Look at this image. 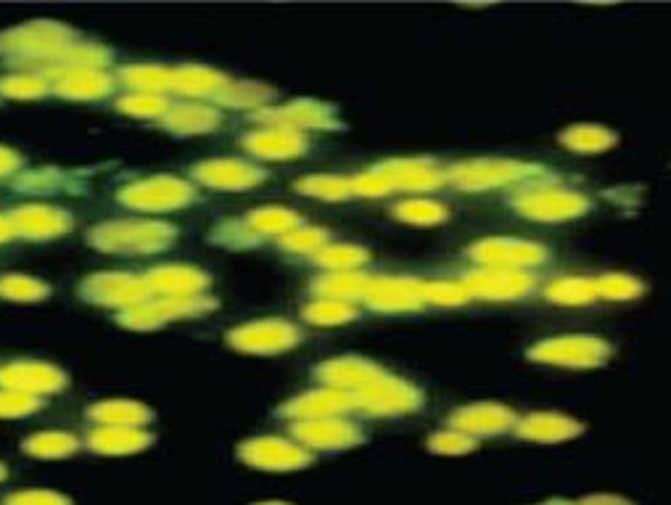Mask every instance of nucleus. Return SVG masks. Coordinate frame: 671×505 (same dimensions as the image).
<instances>
[{
  "label": "nucleus",
  "mask_w": 671,
  "mask_h": 505,
  "mask_svg": "<svg viewBox=\"0 0 671 505\" xmlns=\"http://www.w3.org/2000/svg\"><path fill=\"white\" fill-rule=\"evenodd\" d=\"M164 127L177 135L212 133L220 127V112L207 104H177L164 114Z\"/></svg>",
  "instance_id": "obj_28"
},
{
  "label": "nucleus",
  "mask_w": 671,
  "mask_h": 505,
  "mask_svg": "<svg viewBox=\"0 0 671 505\" xmlns=\"http://www.w3.org/2000/svg\"><path fill=\"white\" fill-rule=\"evenodd\" d=\"M423 299L434 302V305H463L471 299V291L465 289V283L434 281L423 283Z\"/></svg>",
  "instance_id": "obj_46"
},
{
  "label": "nucleus",
  "mask_w": 671,
  "mask_h": 505,
  "mask_svg": "<svg viewBox=\"0 0 671 505\" xmlns=\"http://www.w3.org/2000/svg\"><path fill=\"white\" fill-rule=\"evenodd\" d=\"M584 426L568 416L558 413H534L518 424V434L531 442H566V439L579 437Z\"/></svg>",
  "instance_id": "obj_26"
},
{
  "label": "nucleus",
  "mask_w": 671,
  "mask_h": 505,
  "mask_svg": "<svg viewBox=\"0 0 671 505\" xmlns=\"http://www.w3.org/2000/svg\"><path fill=\"white\" fill-rule=\"evenodd\" d=\"M579 505H635V503L627 498H621V495H590V498L579 500Z\"/></svg>",
  "instance_id": "obj_55"
},
{
  "label": "nucleus",
  "mask_w": 671,
  "mask_h": 505,
  "mask_svg": "<svg viewBox=\"0 0 671 505\" xmlns=\"http://www.w3.org/2000/svg\"><path fill=\"white\" fill-rule=\"evenodd\" d=\"M0 297L11 302H37L48 297V286L43 281L27 278V275H6L0 278Z\"/></svg>",
  "instance_id": "obj_43"
},
{
  "label": "nucleus",
  "mask_w": 671,
  "mask_h": 505,
  "mask_svg": "<svg viewBox=\"0 0 671 505\" xmlns=\"http://www.w3.org/2000/svg\"><path fill=\"white\" fill-rule=\"evenodd\" d=\"M193 178L217 191H244L265 180V172L238 159H212L193 167Z\"/></svg>",
  "instance_id": "obj_15"
},
{
  "label": "nucleus",
  "mask_w": 671,
  "mask_h": 505,
  "mask_svg": "<svg viewBox=\"0 0 671 505\" xmlns=\"http://www.w3.org/2000/svg\"><path fill=\"white\" fill-rule=\"evenodd\" d=\"M373 310L381 312H410L426 302L423 299V283L413 278H376L370 281V289L365 294Z\"/></svg>",
  "instance_id": "obj_16"
},
{
  "label": "nucleus",
  "mask_w": 671,
  "mask_h": 505,
  "mask_svg": "<svg viewBox=\"0 0 671 505\" xmlns=\"http://www.w3.org/2000/svg\"><path fill=\"white\" fill-rule=\"evenodd\" d=\"M254 505H291V503H283V500H265V503H254Z\"/></svg>",
  "instance_id": "obj_58"
},
{
  "label": "nucleus",
  "mask_w": 671,
  "mask_h": 505,
  "mask_svg": "<svg viewBox=\"0 0 671 505\" xmlns=\"http://www.w3.org/2000/svg\"><path fill=\"white\" fill-rule=\"evenodd\" d=\"M230 347L246 355H275V352L291 350L299 344V328L286 320H257L246 326L233 328L228 334Z\"/></svg>",
  "instance_id": "obj_8"
},
{
  "label": "nucleus",
  "mask_w": 671,
  "mask_h": 505,
  "mask_svg": "<svg viewBox=\"0 0 671 505\" xmlns=\"http://www.w3.org/2000/svg\"><path fill=\"white\" fill-rule=\"evenodd\" d=\"M88 413H90V418H93V421H98L101 426H133V429L148 424V421H151V416H154V413H151L146 405H141V402H133V400L98 402V405H93Z\"/></svg>",
  "instance_id": "obj_32"
},
{
  "label": "nucleus",
  "mask_w": 671,
  "mask_h": 505,
  "mask_svg": "<svg viewBox=\"0 0 671 505\" xmlns=\"http://www.w3.org/2000/svg\"><path fill=\"white\" fill-rule=\"evenodd\" d=\"M3 505H72V500L53 490H24L11 492L8 498H3Z\"/></svg>",
  "instance_id": "obj_52"
},
{
  "label": "nucleus",
  "mask_w": 671,
  "mask_h": 505,
  "mask_svg": "<svg viewBox=\"0 0 671 505\" xmlns=\"http://www.w3.org/2000/svg\"><path fill=\"white\" fill-rule=\"evenodd\" d=\"M88 445L101 455H130L146 450L151 445V437L133 426H101L90 434Z\"/></svg>",
  "instance_id": "obj_27"
},
{
  "label": "nucleus",
  "mask_w": 671,
  "mask_h": 505,
  "mask_svg": "<svg viewBox=\"0 0 671 505\" xmlns=\"http://www.w3.org/2000/svg\"><path fill=\"white\" fill-rule=\"evenodd\" d=\"M193 199V188L172 175H156V178L138 180L119 191V201L125 207L146 209V212H172L185 207Z\"/></svg>",
  "instance_id": "obj_4"
},
{
  "label": "nucleus",
  "mask_w": 671,
  "mask_h": 505,
  "mask_svg": "<svg viewBox=\"0 0 671 505\" xmlns=\"http://www.w3.org/2000/svg\"><path fill=\"white\" fill-rule=\"evenodd\" d=\"M40 408V400L32 397V394L22 392H0V418H19V416H30Z\"/></svg>",
  "instance_id": "obj_51"
},
{
  "label": "nucleus",
  "mask_w": 671,
  "mask_h": 505,
  "mask_svg": "<svg viewBox=\"0 0 671 505\" xmlns=\"http://www.w3.org/2000/svg\"><path fill=\"white\" fill-rule=\"evenodd\" d=\"M534 505H579V503H568V500H545V503H534Z\"/></svg>",
  "instance_id": "obj_57"
},
{
  "label": "nucleus",
  "mask_w": 671,
  "mask_h": 505,
  "mask_svg": "<svg viewBox=\"0 0 671 505\" xmlns=\"http://www.w3.org/2000/svg\"><path fill=\"white\" fill-rule=\"evenodd\" d=\"M476 442L463 431H439L428 439V450L436 455H465L471 453Z\"/></svg>",
  "instance_id": "obj_49"
},
{
  "label": "nucleus",
  "mask_w": 671,
  "mask_h": 505,
  "mask_svg": "<svg viewBox=\"0 0 671 505\" xmlns=\"http://www.w3.org/2000/svg\"><path fill=\"white\" fill-rule=\"evenodd\" d=\"M217 302L209 297H191V299H162V302H143V305H135L130 310H125L119 315V323L133 331H151V328H159L170 320L180 318H196V315H204V312L214 310Z\"/></svg>",
  "instance_id": "obj_6"
},
{
  "label": "nucleus",
  "mask_w": 671,
  "mask_h": 505,
  "mask_svg": "<svg viewBox=\"0 0 671 505\" xmlns=\"http://www.w3.org/2000/svg\"><path fill=\"white\" fill-rule=\"evenodd\" d=\"M302 445L315 447V450H344V447L357 445L362 439L360 429L341 418H304L291 426Z\"/></svg>",
  "instance_id": "obj_13"
},
{
  "label": "nucleus",
  "mask_w": 671,
  "mask_h": 505,
  "mask_svg": "<svg viewBox=\"0 0 671 505\" xmlns=\"http://www.w3.org/2000/svg\"><path fill=\"white\" fill-rule=\"evenodd\" d=\"M545 294L558 305H587L598 299V286L590 278H558L547 286Z\"/></svg>",
  "instance_id": "obj_37"
},
{
  "label": "nucleus",
  "mask_w": 671,
  "mask_h": 505,
  "mask_svg": "<svg viewBox=\"0 0 671 505\" xmlns=\"http://www.w3.org/2000/svg\"><path fill=\"white\" fill-rule=\"evenodd\" d=\"M14 225H11V217H0V244L8 241V238L14 236Z\"/></svg>",
  "instance_id": "obj_56"
},
{
  "label": "nucleus",
  "mask_w": 671,
  "mask_h": 505,
  "mask_svg": "<svg viewBox=\"0 0 671 505\" xmlns=\"http://www.w3.org/2000/svg\"><path fill=\"white\" fill-rule=\"evenodd\" d=\"M423 402V394L407 384L402 379H394V376H384L376 384L360 389L354 394V405L368 413H376V416H394V413H410Z\"/></svg>",
  "instance_id": "obj_10"
},
{
  "label": "nucleus",
  "mask_w": 671,
  "mask_h": 505,
  "mask_svg": "<svg viewBox=\"0 0 671 505\" xmlns=\"http://www.w3.org/2000/svg\"><path fill=\"white\" fill-rule=\"evenodd\" d=\"M244 146L251 154L262 159H291L307 151V138L299 130H283V127H270L259 130L244 138Z\"/></svg>",
  "instance_id": "obj_24"
},
{
  "label": "nucleus",
  "mask_w": 671,
  "mask_h": 505,
  "mask_svg": "<svg viewBox=\"0 0 671 505\" xmlns=\"http://www.w3.org/2000/svg\"><path fill=\"white\" fill-rule=\"evenodd\" d=\"M386 373L378 368L376 363L370 360H362V357H333V360H325L318 365V379L325 384H333L336 389H365L370 384L384 379Z\"/></svg>",
  "instance_id": "obj_19"
},
{
  "label": "nucleus",
  "mask_w": 671,
  "mask_h": 505,
  "mask_svg": "<svg viewBox=\"0 0 671 505\" xmlns=\"http://www.w3.org/2000/svg\"><path fill=\"white\" fill-rule=\"evenodd\" d=\"M77 43L74 30L59 22H30L22 27H14L0 35V53L19 59L24 64L30 61H53L64 48Z\"/></svg>",
  "instance_id": "obj_2"
},
{
  "label": "nucleus",
  "mask_w": 671,
  "mask_h": 505,
  "mask_svg": "<svg viewBox=\"0 0 671 505\" xmlns=\"http://www.w3.org/2000/svg\"><path fill=\"white\" fill-rule=\"evenodd\" d=\"M67 384V376L48 363H11L0 368V387L22 394H51Z\"/></svg>",
  "instance_id": "obj_14"
},
{
  "label": "nucleus",
  "mask_w": 671,
  "mask_h": 505,
  "mask_svg": "<svg viewBox=\"0 0 671 505\" xmlns=\"http://www.w3.org/2000/svg\"><path fill=\"white\" fill-rule=\"evenodd\" d=\"M119 112L133 114V117H156V114H167V101L151 93H135V96H125L117 101Z\"/></svg>",
  "instance_id": "obj_47"
},
{
  "label": "nucleus",
  "mask_w": 671,
  "mask_h": 505,
  "mask_svg": "<svg viewBox=\"0 0 671 505\" xmlns=\"http://www.w3.org/2000/svg\"><path fill=\"white\" fill-rule=\"evenodd\" d=\"M109 59L111 51H106L101 45L80 43V40H77L74 45L64 48L56 59L48 61V72L59 77L67 75V72H77V69H98L104 67V64H109Z\"/></svg>",
  "instance_id": "obj_31"
},
{
  "label": "nucleus",
  "mask_w": 671,
  "mask_h": 505,
  "mask_svg": "<svg viewBox=\"0 0 671 505\" xmlns=\"http://www.w3.org/2000/svg\"><path fill=\"white\" fill-rule=\"evenodd\" d=\"M352 191H357V194H362V196H384V194H389L391 188H389V183L381 178V172L370 170V172H362L360 178L352 180Z\"/></svg>",
  "instance_id": "obj_53"
},
{
  "label": "nucleus",
  "mask_w": 671,
  "mask_h": 505,
  "mask_svg": "<svg viewBox=\"0 0 671 505\" xmlns=\"http://www.w3.org/2000/svg\"><path fill=\"white\" fill-rule=\"evenodd\" d=\"M595 286H598V297L619 299V302L621 299L640 297L642 291H645V283H642L640 278H635V275H627V273L603 275V278L595 281Z\"/></svg>",
  "instance_id": "obj_44"
},
{
  "label": "nucleus",
  "mask_w": 671,
  "mask_h": 505,
  "mask_svg": "<svg viewBox=\"0 0 671 505\" xmlns=\"http://www.w3.org/2000/svg\"><path fill=\"white\" fill-rule=\"evenodd\" d=\"M22 167V159H19V154H14L11 149H6V146H0V178L3 175H8V172H14Z\"/></svg>",
  "instance_id": "obj_54"
},
{
  "label": "nucleus",
  "mask_w": 671,
  "mask_h": 505,
  "mask_svg": "<svg viewBox=\"0 0 671 505\" xmlns=\"http://www.w3.org/2000/svg\"><path fill=\"white\" fill-rule=\"evenodd\" d=\"M11 225L24 238H53L72 228V217L64 209L30 204V207H16L11 212Z\"/></svg>",
  "instance_id": "obj_22"
},
{
  "label": "nucleus",
  "mask_w": 671,
  "mask_h": 505,
  "mask_svg": "<svg viewBox=\"0 0 671 505\" xmlns=\"http://www.w3.org/2000/svg\"><path fill=\"white\" fill-rule=\"evenodd\" d=\"M172 225L146 220H111L90 228L88 241L101 252L114 254H156L175 241Z\"/></svg>",
  "instance_id": "obj_1"
},
{
  "label": "nucleus",
  "mask_w": 671,
  "mask_h": 505,
  "mask_svg": "<svg viewBox=\"0 0 671 505\" xmlns=\"http://www.w3.org/2000/svg\"><path fill=\"white\" fill-rule=\"evenodd\" d=\"M349 408H354L352 394L341 392V389H320V392H307L283 405V413L304 421V418H331Z\"/></svg>",
  "instance_id": "obj_25"
},
{
  "label": "nucleus",
  "mask_w": 671,
  "mask_h": 505,
  "mask_svg": "<svg viewBox=\"0 0 671 505\" xmlns=\"http://www.w3.org/2000/svg\"><path fill=\"white\" fill-rule=\"evenodd\" d=\"M473 260L492 265V268H526V265H539L547 260V252L539 244L529 241H516V238H487L471 246Z\"/></svg>",
  "instance_id": "obj_12"
},
{
  "label": "nucleus",
  "mask_w": 671,
  "mask_h": 505,
  "mask_svg": "<svg viewBox=\"0 0 671 505\" xmlns=\"http://www.w3.org/2000/svg\"><path fill=\"white\" fill-rule=\"evenodd\" d=\"M296 188L307 196H318V199L339 201L352 194V180L336 178V175H307L296 183Z\"/></svg>",
  "instance_id": "obj_40"
},
{
  "label": "nucleus",
  "mask_w": 671,
  "mask_h": 505,
  "mask_svg": "<svg viewBox=\"0 0 671 505\" xmlns=\"http://www.w3.org/2000/svg\"><path fill=\"white\" fill-rule=\"evenodd\" d=\"M531 170H534L531 164L510 162V159H476V162L455 164L450 170V180L463 191H487V188L524 178Z\"/></svg>",
  "instance_id": "obj_9"
},
{
  "label": "nucleus",
  "mask_w": 671,
  "mask_h": 505,
  "mask_svg": "<svg viewBox=\"0 0 671 505\" xmlns=\"http://www.w3.org/2000/svg\"><path fill=\"white\" fill-rule=\"evenodd\" d=\"M394 215L399 220H405L410 225H439L447 220V209L436 201H405L394 209Z\"/></svg>",
  "instance_id": "obj_45"
},
{
  "label": "nucleus",
  "mask_w": 671,
  "mask_h": 505,
  "mask_svg": "<svg viewBox=\"0 0 671 505\" xmlns=\"http://www.w3.org/2000/svg\"><path fill=\"white\" fill-rule=\"evenodd\" d=\"M312 289L328 299H357L368 294L370 278L365 273H325L312 283Z\"/></svg>",
  "instance_id": "obj_34"
},
{
  "label": "nucleus",
  "mask_w": 671,
  "mask_h": 505,
  "mask_svg": "<svg viewBox=\"0 0 671 505\" xmlns=\"http://www.w3.org/2000/svg\"><path fill=\"white\" fill-rule=\"evenodd\" d=\"M616 141H619V135L600 125H571L561 133L563 146L579 151V154H598V151L616 146Z\"/></svg>",
  "instance_id": "obj_33"
},
{
  "label": "nucleus",
  "mask_w": 671,
  "mask_h": 505,
  "mask_svg": "<svg viewBox=\"0 0 671 505\" xmlns=\"http://www.w3.org/2000/svg\"><path fill=\"white\" fill-rule=\"evenodd\" d=\"M534 286V278L524 270L489 268L476 270L465 278V289L476 297L487 299H518Z\"/></svg>",
  "instance_id": "obj_17"
},
{
  "label": "nucleus",
  "mask_w": 671,
  "mask_h": 505,
  "mask_svg": "<svg viewBox=\"0 0 671 505\" xmlns=\"http://www.w3.org/2000/svg\"><path fill=\"white\" fill-rule=\"evenodd\" d=\"M0 93L8 98H43L48 93V82L43 77L16 75L0 80Z\"/></svg>",
  "instance_id": "obj_48"
},
{
  "label": "nucleus",
  "mask_w": 671,
  "mask_h": 505,
  "mask_svg": "<svg viewBox=\"0 0 671 505\" xmlns=\"http://www.w3.org/2000/svg\"><path fill=\"white\" fill-rule=\"evenodd\" d=\"M516 207L521 215L531 217V220L561 223V220L584 215L590 209V201L576 191H534V194L518 199Z\"/></svg>",
  "instance_id": "obj_11"
},
{
  "label": "nucleus",
  "mask_w": 671,
  "mask_h": 505,
  "mask_svg": "<svg viewBox=\"0 0 671 505\" xmlns=\"http://www.w3.org/2000/svg\"><path fill=\"white\" fill-rule=\"evenodd\" d=\"M328 241V233L320 228H296L281 236V246L288 252H320Z\"/></svg>",
  "instance_id": "obj_50"
},
{
  "label": "nucleus",
  "mask_w": 671,
  "mask_h": 505,
  "mask_svg": "<svg viewBox=\"0 0 671 505\" xmlns=\"http://www.w3.org/2000/svg\"><path fill=\"white\" fill-rule=\"evenodd\" d=\"M6 474H8L6 466H3V463H0V482H3V479H6Z\"/></svg>",
  "instance_id": "obj_59"
},
{
  "label": "nucleus",
  "mask_w": 671,
  "mask_h": 505,
  "mask_svg": "<svg viewBox=\"0 0 671 505\" xmlns=\"http://www.w3.org/2000/svg\"><path fill=\"white\" fill-rule=\"evenodd\" d=\"M24 453L32 458H67L80 450V442L64 431H43L24 439Z\"/></svg>",
  "instance_id": "obj_35"
},
{
  "label": "nucleus",
  "mask_w": 671,
  "mask_h": 505,
  "mask_svg": "<svg viewBox=\"0 0 671 505\" xmlns=\"http://www.w3.org/2000/svg\"><path fill=\"white\" fill-rule=\"evenodd\" d=\"M273 96H275L273 88H267L262 82H228V85H225L214 98L225 106L246 109V106L265 104V101H270Z\"/></svg>",
  "instance_id": "obj_38"
},
{
  "label": "nucleus",
  "mask_w": 671,
  "mask_h": 505,
  "mask_svg": "<svg viewBox=\"0 0 671 505\" xmlns=\"http://www.w3.org/2000/svg\"><path fill=\"white\" fill-rule=\"evenodd\" d=\"M304 318L315 326H341L357 318V310L341 299H320L315 305L304 307Z\"/></svg>",
  "instance_id": "obj_41"
},
{
  "label": "nucleus",
  "mask_w": 671,
  "mask_h": 505,
  "mask_svg": "<svg viewBox=\"0 0 671 505\" xmlns=\"http://www.w3.org/2000/svg\"><path fill=\"white\" fill-rule=\"evenodd\" d=\"M450 424L463 434H500L516 424V413L497 402H479V405H465L455 410Z\"/></svg>",
  "instance_id": "obj_20"
},
{
  "label": "nucleus",
  "mask_w": 671,
  "mask_h": 505,
  "mask_svg": "<svg viewBox=\"0 0 671 505\" xmlns=\"http://www.w3.org/2000/svg\"><path fill=\"white\" fill-rule=\"evenodd\" d=\"M119 77L125 80V85L130 88H138L141 93H151L154 96L156 90L170 88L172 72L164 67H151V64H133V67H122L119 69Z\"/></svg>",
  "instance_id": "obj_39"
},
{
  "label": "nucleus",
  "mask_w": 671,
  "mask_h": 505,
  "mask_svg": "<svg viewBox=\"0 0 671 505\" xmlns=\"http://www.w3.org/2000/svg\"><path fill=\"white\" fill-rule=\"evenodd\" d=\"M225 85H228V80L209 67L188 64V67L172 69L170 88L177 93H185V96H217Z\"/></svg>",
  "instance_id": "obj_30"
},
{
  "label": "nucleus",
  "mask_w": 671,
  "mask_h": 505,
  "mask_svg": "<svg viewBox=\"0 0 671 505\" xmlns=\"http://www.w3.org/2000/svg\"><path fill=\"white\" fill-rule=\"evenodd\" d=\"M529 357L537 363L563 365V368H595L611 357V347L598 336H558V339L534 344Z\"/></svg>",
  "instance_id": "obj_3"
},
{
  "label": "nucleus",
  "mask_w": 671,
  "mask_h": 505,
  "mask_svg": "<svg viewBox=\"0 0 671 505\" xmlns=\"http://www.w3.org/2000/svg\"><path fill=\"white\" fill-rule=\"evenodd\" d=\"M299 223H302V217L296 215V212H291V209L286 207H262V209H254L249 217H246V225H249L251 231L254 233H291L299 228Z\"/></svg>",
  "instance_id": "obj_36"
},
{
  "label": "nucleus",
  "mask_w": 671,
  "mask_h": 505,
  "mask_svg": "<svg viewBox=\"0 0 671 505\" xmlns=\"http://www.w3.org/2000/svg\"><path fill=\"white\" fill-rule=\"evenodd\" d=\"M381 178L389 183V188H402V191H431L444 180V175L436 170L434 164L426 159H394L376 167Z\"/></svg>",
  "instance_id": "obj_23"
},
{
  "label": "nucleus",
  "mask_w": 671,
  "mask_h": 505,
  "mask_svg": "<svg viewBox=\"0 0 671 505\" xmlns=\"http://www.w3.org/2000/svg\"><path fill=\"white\" fill-rule=\"evenodd\" d=\"M370 254L360 246H349V244H336V246H323L320 252H315V262L323 265V268L331 270H349L357 268L362 262H368Z\"/></svg>",
  "instance_id": "obj_42"
},
{
  "label": "nucleus",
  "mask_w": 671,
  "mask_h": 505,
  "mask_svg": "<svg viewBox=\"0 0 671 505\" xmlns=\"http://www.w3.org/2000/svg\"><path fill=\"white\" fill-rule=\"evenodd\" d=\"M111 85H114L111 77L98 72V69H77V72L59 75L56 93L72 98V101H96V98H104L109 93Z\"/></svg>",
  "instance_id": "obj_29"
},
{
  "label": "nucleus",
  "mask_w": 671,
  "mask_h": 505,
  "mask_svg": "<svg viewBox=\"0 0 671 505\" xmlns=\"http://www.w3.org/2000/svg\"><path fill=\"white\" fill-rule=\"evenodd\" d=\"M238 458L259 471H299L312 463V455L304 447L281 437L246 439L238 445Z\"/></svg>",
  "instance_id": "obj_7"
},
{
  "label": "nucleus",
  "mask_w": 671,
  "mask_h": 505,
  "mask_svg": "<svg viewBox=\"0 0 671 505\" xmlns=\"http://www.w3.org/2000/svg\"><path fill=\"white\" fill-rule=\"evenodd\" d=\"M259 122H273V125L283 127V130H299V127H336L339 119L333 114V109L323 101H291L278 109H265L257 112Z\"/></svg>",
  "instance_id": "obj_18"
},
{
  "label": "nucleus",
  "mask_w": 671,
  "mask_h": 505,
  "mask_svg": "<svg viewBox=\"0 0 671 505\" xmlns=\"http://www.w3.org/2000/svg\"><path fill=\"white\" fill-rule=\"evenodd\" d=\"M148 289L156 294L172 299H191L204 297L201 291L209 286V278L201 270L185 268V265H164V268H154L146 275Z\"/></svg>",
  "instance_id": "obj_21"
},
{
  "label": "nucleus",
  "mask_w": 671,
  "mask_h": 505,
  "mask_svg": "<svg viewBox=\"0 0 671 505\" xmlns=\"http://www.w3.org/2000/svg\"><path fill=\"white\" fill-rule=\"evenodd\" d=\"M82 299H88L93 305L109 307H130L143 305L151 294L146 278L130 273H93L80 283Z\"/></svg>",
  "instance_id": "obj_5"
}]
</instances>
